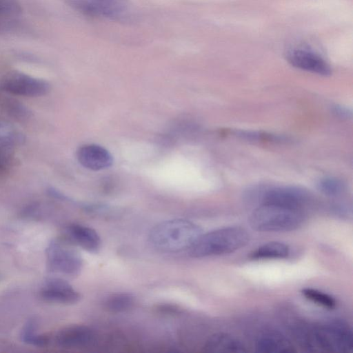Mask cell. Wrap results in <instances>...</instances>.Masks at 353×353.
Returning <instances> with one entry per match:
<instances>
[{
	"label": "cell",
	"mask_w": 353,
	"mask_h": 353,
	"mask_svg": "<svg viewBox=\"0 0 353 353\" xmlns=\"http://www.w3.org/2000/svg\"><path fill=\"white\" fill-rule=\"evenodd\" d=\"M202 234L197 224L185 219H172L155 225L149 240L157 249L167 252L189 250Z\"/></svg>",
	"instance_id": "obj_1"
},
{
	"label": "cell",
	"mask_w": 353,
	"mask_h": 353,
	"mask_svg": "<svg viewBox=\"0 0 353 353\" xmlns=\"http://www.w3.org/2000/svg\"><path fill=\"white\" fill-rule=\"evenodd\" d=\"M248 241L249 234L244 228L226 227L202 233L188 250L192 256L196 258L221 255L244 247Z\"/></svg>",
	"instance_id": "obj_2"
},
{
	"label": "cell",
	"mask_w": 353,
	"mask_h": 353,
	"mask_svg": "<svg viewBox=\"0 0 353 353\" xmlns=\"http://www.w3.org/2000/svg\"><path fill=\"white\" fill-rule=\"evenodd\" d=\"M304 220L301 210L261 204L252 212L250 224L261 232H285L299 228Z\"/></svg>",
	"instance_id": "obj_3"
},
{
	"label": "cell",
	"mask_w": 353,
	"mask_h": 353,
	"mask_svg": "<svg viewBox=\"0 0 353 353\" xmlns=\"http://www.w3.org/2000/svg\"><path fill=\"white\" fill-rule=\"evenodd\" d=\"M310 339L319 348L334 353H352L353 335L351 328L341 321L320 325L312 330Z\"/></svg>",
	"instance_id": "obj_4"
},
{
	"label": "cell",
	"mask_w": 353,
	"mask_h": 353,
	"mask_svg": "<svg viewBox=\"0 0 353 353\" xmlns=\"http://www.w3.org/2000/svg\"><path fill=\"white\" fill-rule=\"evenodd\" d=\"M47 265L50 271L68 276L81 272L83 261L79 252L67 243L51 242L46 250Z\"/></svg>",
	"instance_id": "obj_5"
},
{
	"label": "cell",
	"mask_w": 353,
	"mask_h": 353,
	"mask_svg": "<svg viewBox=\"0 0 353 353\" xmlns=\"http://www.w3.org/2000/svg\"><path fill=\"white\" fill-rule=\"evenodd\" d=\"M0 88L9 94L27 97H39L47 94L50 84L46 80L19 71H10L2 78Z\"/></svg>",
	"instance_id": "obj_6"
},
{
	"label": "cell",
	"mask_w": 353,
	"mask_h": 353,
	"mask_svg": "<svg viewBox=\"0 0 353 353\" xmlns=\"http://www.w3.org/2000/svg\"><path fill=\"white\" fill-rule=\"evenodd\" d=\"M286 60L296 68L321 76H330L332 69L327 61L308 48H293L287 51Z\"/></svg>",
	"instance_id": "obj_7"
},
{
	"label": "cell",
	"mask_w": 353,
	"mask_h": 353,
	"mask_svg": "<svg viewBox=\"0 0 353 353\" xmlns=\"http://www.w3.org/2000/svg\"><path fill=\"white\" fill-rule=\"evenodd\" d=\"M308 194L296 186H279L267 190L262 195V204L299 209L306 203Z\"/></svg>",
	"instance_id": "obj_8"
},
{
	"label": "cell",
	"mask_w": 353,
	"mask_h": 353,
	"mask_svg": "<svg viewBox=\"0 0 353 353\" xmlns=\"http://www.w3.org/2000/svg\"><path fill=\"white\" fill-rule=\"evenodd\" d=\"M39 294L46 301L62 304H74L81 299L80 294L68 281L54 277L43 282Z\"/></svg>",
	"instance_id": "obj_9"
},
{
	"label": "cell",
	"mask_w": 353,
	"mask_h": 353,
	"mask_svg": "<svg viewBox=\"0 0 353 353\" xmlns=\"http://www.w3.org/2000/svg\"><path fill=\"white\" fill-rule=\"evenodd\" d=\"M95 334L89 327L72 325L59 330L54 336L55 343L61 347L79 348L90 345L94 340Z\"/></svg>",
	"instance_id": "obj_10"
},
{
	"label": "cell",
	"mask_w": 353,
	"mask_h": 353,
	"mask_svg": "<svg viewBox=\"0 0 353 353\" xmlns=\"http://www.w3.org/2000/svg\"><path fill=\"white\" fill-rule=\"evenodd\" d=\"M79 163L91 170H101L110 167L113 157L110 152L101 145L93 143L84 144L77 150Z\"/></svg>",
	"instance_id": "obj_11"
},
{
	"label": "cell",
	"mask_w": 353,
	"mask_h": 353,
	"mask_svg": "<svg viewBox=\"0 0 353 353\" xmlns=\"http://www.w3.org/2000/svg\"><path fill=\"white\" fill-rule=\"evenodd\" d=\"M88 17H104L115 20L127 17L126 0H85Z\"/></svg>",
	"instance_id": "obj_12"
},
{
	"label": "cell",
	"mask_w": 353,
	"mask_h": 353,
	"mask_svg": "<svg viewBox=\"0 0 353 353\" xmlns=\"http://www.w3.org/2000/svg\"><path fill=\"white\" fill-rule=\"evenodd\" d=\"M256 351L261 353H292L296 352L290 341L278 331L262 333L256 341Z\"/></svg>",
	"instance_id": "obj_13"
},
{
	"label": "cell",
	"mask_w": 353,
	"mask_h": 353,
	"mask_svg": "<svg viewBox=\"0 0 353 353\" xmlns=\"http://www.w3.org/2000/svg\"><path fill=\"white\" fill-rule=\"evenodd\" d=\"M203 350L212 353H245V346L234 336L223 332L210 336L203 345Z\"/></svg>",
	"instance_id": "obj_14"
},
{
	"label": "cell",
	"mask_w": 353,
	"mask_h": 353,
	"mask_svg": "<svg viewBox=\"0 0 353 353\" xmlns=\"http://www.w3.org/2000/svg\"><path fill=\"white\" fill-rule=\"evenodd\" d=\"M67 233L72 242L90 252H97L100 248V236L92 228L71 224L67 228Z\"/></svg>",
	"instance_id": "obj_15"
},
{
	"label": "cell",
	"mask_w": 353,
	"mask_h": 353,
	"mask_svg": "<svg viewBox=\"0 0 353 353\" xmlns=\"http://www.w3.org/2000/svg\"><path fill=\"white\" fill-rule=\"evenodd\" d=\"M290 253L289 247L281 242L271 241L259 247L250 255L252 259H284Z\"/></svg>",
	"instance_id": "obj_16"
},
{
	"label": "cell",
	"mask_w": 353,
	"mask_h": 353,
	"mask_svg": "<svg viewBox=\"0 0 353 353\" xmlns=\"http://www.w3.org/2000/svg\"><path fill=\"white\" fill-rule=\"evenodd\" d=\"M25 141L26 136L21 130L10 121L0 119V145L13 148Z\"/></svg>",
	"instance_id": "obj_17"
},
{
	"label": "cell",
	"mask_w": 353,
	"mask_h": 353,
	"mask_svg": "<svg viewBox=\"0 0 353 353\" xmlns=\"http://www.w3.org/2000/svg\"><path fill=\"white\" fill-rule=\"evenodd\" d=\"M134 304V296L128 292L113 293L105 298L103 307L108 312L120 313L128 311Z\"/></svg>",
	"instance_id": "obj_18"
},
{
	"label": "cell",
	"mask_w": 353,
	"mask_h": 353,
	"mask_svg": "<svg viewBox=\"0 0 353 353\" xmlns=\"http://www.w3.org/2000/svg\"><path fill=\"white\" fill-rule=\"evenodd\" d=\"M1 106L10 117L19 122L28 121L32 116V110L27 105L13 98H4Z\"/></svg>",
	"instance_id": "obj_19"
},
{
	"label": "cell",
	"mask_w": 353,
	"mask_h": 353,
	"mask_svg": "<svg viewBox=\"0 0 353 353\" xmlns=\"http://www.w3.org/2000/svg\"><path fill=\"white\" fill-rule=\"evenodd\" d=\"M21 339L26 343L40 347L46 345L49 341L48 336L37 332V324L33 320H29L25 324L21 332Z\"/></svg>",
	"instance_id": "obj_20"
},
{
	"label": "cell",
	"mask_w": 353,
	"mask_h": 353,
	"mask_svg": "<svg viewBox=\"0 0 353 353\" xmlns=\"http://www.w3.org/2000/svg\"><path fill=\"white\" fill-rule=\"evenodd\" d=\"M301 293L307 299L328 309H332L336 305V301L332 296L316 289L306 288Z\"/></svg>",
	"instance_id": "obj_21"
},
{
	"label": "cell",
	"mask_w": 353,
	"mask_h": 353,
	"mask_svg": "<svg viewBox=\"0 0 353 353\" xmlns=\"http://www.w3.org/2000/svg\"><path fill=\"white\" fill-rule=\"evenodd\" d=\"M317 188L322 193L328 196H336L341 194L345 188V185L334 177H324L317 183Z\"/></svg>",
	"instance_id": "obj_22"
},
{
	"label": "cell",
	"mask_w": 353,
	"mask_h": 353,
	"mask_svg": "<svg viewBox=\"0 0 353 353\" xmlns=\"http://www.w3.org/2000/svg\"><path fill=\"white\" fill-rule=\"evenodd\" d=\"M13 148L0 145V174L7 173L14 165Z\"/></svg>",
	"instance_id": "obj_23"
},
{
	"label": "cell",
	"mask_w": 353,
	"mask_h": 353,
	"mask_svg": "<svg viewBox=\"0 0 353 353\" xmlns=\"http://www.w3.org/2000/svg\"><path fill=\"white\" fill-rule=\"evenodd\" d=\"M21 11V8L18 0H0V16H14Z\"/></svg>",
	"instance_id": "obj_24"
},
{
	"label": "cell",
	"mask_w": 353,
	"mask_h": 353,
	"mask_svg": "<svg viewBox=\"0 0 353 353\" xmlns=\"http://www.w3.org/2000/svg\"><path fill=\"white\" fill-rule=\"evenodd\" d=\"M0 279H1V275H0Z\"/></svg>",
	"instance_id": "obj_25"
}]
</instances>
